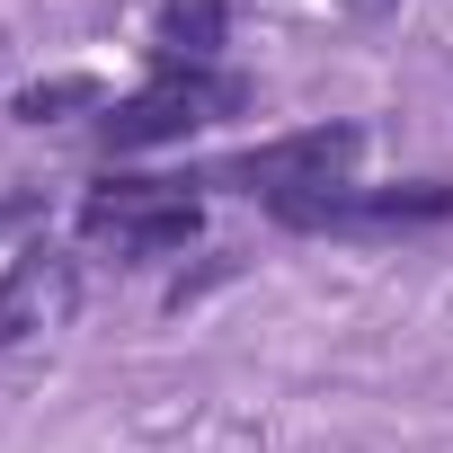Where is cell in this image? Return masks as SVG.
<instances>
[{"instance_id": "cell-3", "label": "cell", "mask_w": 453, "mask_h": 453, "mask_svg": "<svg viewBox=\"0 0 453 453\" xmlns=\"http://www.w3.org/2000/svg\"><path fill=\"white\" fill-rule=\"evenodd\" d=\"M204 232V196L196 178H98L81 196V241H116L125 258H169Z\"/></svg>"}, {"instance_id": "cell-1", "label": "cell", "mask_w": 453, "mask_h": 453, "mask_svg": "<svg viewBox=\"0 0 453 453\" xmlns=\"http://www.w3.org/2000/svg\"><path fill=\"white\" fill-rule=\"evenodd\" d=\"M250 107V81L241 72H222V63H160L134 98L98 107V151L125 160V151H160V142H187L222 116H241Z\"/></svg>"}, {"instance_id": "cell-4", "label": "cell", "mask_w": 453, "mask_h": 453, "mask_svg": "<svg viewBox=\"0 0 453 453\" xmlns=\"http://www.w3.org/2000/svg\"><path fill=\"white\" fill-rule=\"evenodd\" d=\"M285 232H418V222H444L453 213V187L444 178H391V187H311V196H285L267 204Z\"/></svg>"}, {"instance_id": "cell-2", "label": "cell", "mask_w": 453, "mask_h": 453, "mask_svg": "<svg viewBox=\"0 0 453 453\" xmlns=\"http://www.w3.org/2000/svg\"><path fill=\"white\" fill-rule=\"evenodd\" d=\"M365 160V125H303V134H276V142H250L232 160L196 169V187H222V196H258V204H285V196H311V187H338L347 169Z\"/></svg>"}, {"instance_id": "cell-5", "label": "cell", "mask_w": 453, "mask_h": 453, "mask_svg": "<svg viewBox=\"0 0 453 453\" xmlns=\"http://www.w3.org/2000/svg\"><path fill=\"white\" fill-rule=\"evenodd\" d=\"M72 303H81V267H72L63 250L10 258V276H0V347H10V338H36V329H54V320H72Z\"/></svg>"}, {"instance_id": "cell-6", "label": "cell", "mask_w": 453, "mask_h": 453, "mask_svg": "<svg viewBox=\"0 0 453 453\" xmlns=\"http://www.w3.org/2000/svg\"><path fill=\"white\" fill-rule=\"evenodd\" d=\"M222 36H232V0H169L151 54L160 63H222Z\"/></svg>"}, {"instance_id": "cell-7", "label": "cell", "mask_w": 453, "mask_h": 453, "mask_svg": "<svg viewBox=\"0 0 453 453\" xmlns=\"http://www.w3.org/2000/svg\"><path fill=\"white\" fill-rule=\"evenodd\" d=\"M72 107H107L98 81H36V89H19V116H27V125H54V116H72Z\"/></svg>"}, {"instance_id": "cell-8", "label": "cell", "mask_w": 453, "mask_h": 453, "mask_svg": "<svg viewBox=\"0 0 453 453\" xmlns=\"http://www.w3.org/2000/svg\"><path fill=\"white\" fill-rule=\"evenodd\" d=\"M338 10H356V19H391L400 0H338Z\"/></svg>"}]
</instances>
